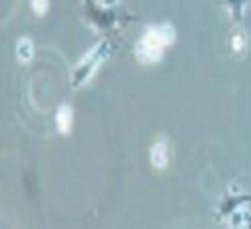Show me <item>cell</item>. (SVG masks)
I'll return each mask as SVG.
<instances>
[{
	"label": "cell",
	"mask_w": 251,
	"mask_h": 229,
	"mask_svg": "<svg viewBox=\"0 0 251 229\" xmlns=\"http://www.w3.org/2000/svg\"><path fill=\"white\" fill-rule=\"evenodd\" d=\"M174 41V29L170 25L149 27L137 43V57L143 63H155L164 56V49Z\"/></svg>",
	"instance_id": "cell-1"
},
{
	"label": "cell",
	"mask_w": 251,
	"mask_h": 229,
	"mask_svg": "<svg viewBox=\"0 0 251 229\" xmlns=\"http://www.w3.org/2000/svg\"><path fill=\"white\" fill-rule=\"evenodd\" d=\"M149 158H151L153 168H166L168 160H170V151H168V143L166 142H155L151 151H149Z\"/></svg>",
	"instance_id": "cell-2"
},
{
	"label": "cell",
	"mask_w": 251,
	"mask_h": 229,
	"mask_svg": "<svg viewBox=\"0 0 251 229\" xmlns=\"http://www.w3.org/2000/svg\"><path fill=\"white\" fill-rule=\"evenodd\" d=\"M55 123H57V129L61 133H70L72 125H74V113H72V109L66 107V105L61 107L57 111V114H55Z\"/></svg>",
	"instance_id": "cell-3"
},
{
	"label": "cell",
	"mask_w": 251,
	"mask_h": 229,
	"mask_svg": "<svg viewBox=\"0 0 251 229\" xmlns=\"http://www.w3.org/2000/svg\"><path fill=\"white\" fill-rule=\"evenodd\" d=\"M17 57H19V61H23V63H27V61H31V57H33V41L31 39H21L19 43H17Z\"/></svg>",
	"instance_id": "cell-4"
}]
</instances>
